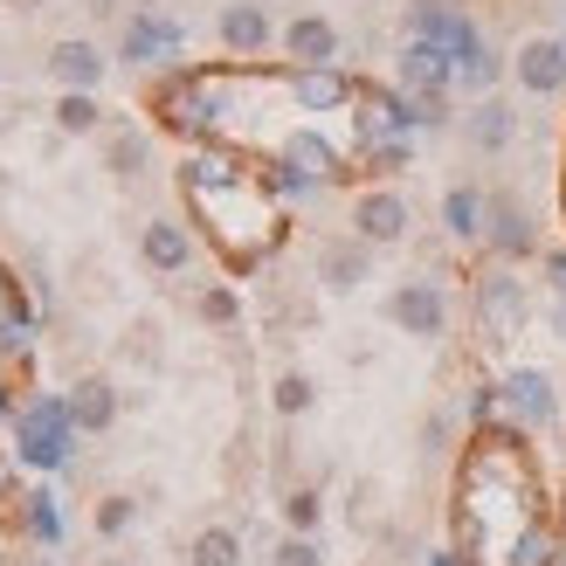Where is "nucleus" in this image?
Masks as SVG:
<instances>
[{"instance_id":"1","label":"nucleus","mask_w":566,"mask_h":566,"mask_svg":"<svg viewBox=\"0 0 566 566\" xmlns=\"http://www.w3.org/2000/svg\"><path fill=\"white\" fill-rule=\"evenodd\" d=\"M457 539L470 566H546L539 539V470L518 436H476L457 476Z\"/></svg>"},{"instance_id":"2","label":"nucleus","mask_w":566,"mask_h":566,"mask_svg":"<svg viewBox=\"0 0 566 566\" xmlns=\"http://www.w3.org/2000/svg\"><path fill=\"white\" fill-rule=\"evenodd\" d=\"M180 187H187V201L208 214V229L214 242L229 249L235 263H256L263 249L276 242L283 229V214L276 201L256 187V174H242V166H214V159H187L180 166Z\"/></svg>"},{"instance_id":"3","label":"nucleus","mask_w":566,"mask_h":566,"mask_svg":"<svg viewBox=\"0 0 566 566\" xmlns=\"http://www.w3.org/2000/svg\"><path fill=\"white\" fill-rule=\"evenodd\" d=\"M387 318L401 325L408 338H442V332H449V297H442V283H429V276L401 283V291L387 297Z\"/></svg>"},{"instance_id":"4","label":"nucleus","mask_w":566,"mask_h":566,"mask_svg":"<svg viewBox=\"0 0 566 566\" xmlns=\"http://www.w3.org/2000/svg\"><path fill=\"white\" fill-rule=\"evenodd\" d=\"M408 221H415V208H408V193H394V187H366L359 201H353V235H359V242H374V249L401 242V235H408Z\"/></svg>"},{"instance_id":"5","label":"nucleus","mask_w":566,"mask_h":566,"mask_svg":"<svg viewBox=\"0 0 566 566\" xmlns=\"http://www.w3.org/2000/svg\"><path fill=\"white\" fill-rule=\"evenodd\" d=\"M366 270H374V242H359V235H338V242H325V249H318V283H325L332 297L359 291Z\"/></svg>"},{"instance_id":"6","label":"nucleus","mask_w":566,"mask_h":566,"mask_svg":"<svg viewBox=\"0 0 566 566\" xmlns=\"http://www.w3.org/2000/svg\"><path fill=\"white\" fill-rule=\"evenodd\" d=\"M512 76H518V91H532V97H559L566 91V49L559 42H525L518 55H512Z\"/></svg>"},{"instance_id":"7","label":"nucleus","mask_w":566,"mask_h":566,"mask_svg":"<svg viewBox=\"0 0 566 566\" xmlns=\"http://www.w3.org/2000/svg\"><path fill=\"white\" fill-rule=\"evenodd\" d=\"M49 76L63 83V91H97V83H104V49L83 42V35L55 42V49H49Z\"/></svg>"},{"instance_id":"8","label":"nucleus","mask_w":566,"mask_h":566,"mask_svg":"<svg viewBox=\"0 0 566 566\" xmlns=\"http://www.w3.org/2000/svg\"><path fill=\"white\" fill-rule=\"evenodd\" d=\"M138 256H146V270H159V276H180L193 263V235L180 221H146V229H138Z\"/></svg>"},{"instance_id":"9","label":"nucleus","mask_w":566,"mask_h":566,"mask_svg":"<svg viewBox=\"0 0 566 566\" xmlns=\"http://www.w3.org/2000/svg\"><path fill=\"white\" fill-rule=\"evenodd\" d=\"M111 421H118V387H111L104 374L76 380V387H70V429H83V436H104Z\"/></svg>"},{"instance_id":"10","label":"nucleus","mask_w":566,"mask_h":566,"mask_svg":"<svg viewBox=\"0 0 566 566\" xmlns=\"http://www.w3.org/2000/svg\"><path fill=\"white\" fill-rule=\"evenodd\" d=\"M283 49H291V63H304V70H325L332 55H338V28H332L325 14H297L291 28H283Z\"/></svg>"},{"instance_id":"11","label":"nucleus","mask_w":566,"mask_h":566,"mask_svg":"<svg viewBox=\"0 0 566 566\" xmlns=\"http://www.w3.org/2000/svg\"><path fill=\"white\" fill-rule=\"evenodd\" d=\"M221 42H229L235 55H256L270 42V14L256 8V0H235V8H221Z\"/></svg>"},{"instance_id":"12","label":"nucleus","mask_w":566,"mask_h":566,"mask_svg":"<svg viewBox=\"0 0 566 566\" xmlns=\"http://www.w3.org/2000/svg\"><path fill=\"white\" fill-rule=\"evenodd\" d=\"M491 242H497V256H512V263H525L532 249H539V229L525 221V208H512V201H497V214H491Z\"/></svg>"},{"instance_id":"13","label":"nucleus","mask_w":566,"mask_h":566,"mask_svg":"<svg viewBox=\"0 0 566 566\" xmlns=\"http://www.w3.org/2000/svg\"><path fill=\"white\" fill-rule=\"evenodd\" d=\"M504 401H512L525 421H553V380L546 374H532V366H525V374H512V380H504Z\"/></svg>"},{"instance_id":"14","label":"nucleus","mask_w":566,"mask_h":566,"mask_svg":"<svg viewBox=\"0 0 566 566\" xmlns=\"http://www.w3.org/2000/svg\"><path fill=\"white\" fill-rule=\"evenodd\" d=\"M187 566H242V532L235 525H201L187 546Z\"/></svg>"},{"instance_id":"15","label":"nucleus","mask_w":566,"mask_h":566,"mask_svg":"<svg viewBox=\"0 0 566 566\" xmlns=\"http://www.w3.org/2000/svg\"><path fill=\"white\" fill-rule=\"evenodd\" d=\"M476 304H484L491 332H512V325H518V311H525V291H518L512 276H484V283H476Z\"/></svg>"},{"instance_id":"16","label":"nucleus","mask_w":566,"mask_h":566,"mask_svg":"<svg viewBox=\"0 0 566 566\" xmlns=\"http://www.w3.org/2000/svg\"><path fill=\"white\" fill-rule=\"evenodd\" d=\"M442 221H449V235H457V242H476V235H484V193H476V187H449Z\"/></svg>"},{"instance_id":"17","label":"nucleus","mask_w":566,"mask_h":566,"mask_svg":"<svg viewBox=\"0 0 566 566\" xmlns=\"http://www.w3.org/2000/svg\"><path fill=\"white\" fill-rule=\"evenodd\" d=\"M470 138H476V146H484V153H504V146H512V104L484 97V104L470 111Z\"/></svg>"},{"instance_id":"18","label":"nucleus","mask_w":566,"mask_h":566,"mask_svg":"<svg viewBox=\"0 0 566 566\" xmlns=\"http://www.w3.org/2000/svg\"><path fill=\"white\" fill-rule=\"evenodd\" d=\"M97 118H104V111H97V97H91V91H63V104H55V125H63L70 138L97 132Z\"/></svg>"},{"instance_id":"19","label":"nucleus","mask_w":566,"mask_h":566,"mask_svg":"<svg viewBox=\"0 0 566 566\" xmlns=\"http://www.w3.org/2000/svg\"><path fill=\"white\" fill-rule=\"evenodd\" d=\"M415 91H442V49L436 42H421V49H408V70H401Z\"/></svg>"},{"instance_id":"20","label":"nucleus","mask_w":566,"mask_h":566,"mask_svg":"<svg viewBox=\"0 0 566 566\" xmlns=\"http://www.w3.org/2000/svg\"><path fill=\"white\" fill-rule=\"evenodd\" d=\"M318 518H325V497L311 491V484H297L291 497H283V525H291V532H311Z\"/></svg>"},{"instance_id":"21","label":"nucleus","mask_w":566,"mask_h":566,"mask_svg":"<svg viewBox=\"0 0 566 566\" xmlns=\"http://www.w3.org/2000/svg\"><path fill=\"white\" fill-rule=\"evenodd\" d=\"M132 518H138V504H132L125 491H111V497H97V518H91V525L104 532V539H118V532H125Z\"/></svg>"},{"instance_id":"22","label":"nucleus","mask_w":566,"mask_h":566,"mask_svg":"<svg viewBox=\"0 0 566 566\" xmlns=\"http://www.w3.org/2000/svg\"><path fill=\"white\" fill-rule=\"evenodd\" d=\"M311 401H318V387H311V374H283V380H276V415H304Z\"/></svg>"},{"instance_id":"23","label":"nucleus","mask_w":566,"mask_h":566,"mask_svg":"<svg viewBox=\"0 0 566 566\" xmlns=\"http://www.w3.org/2000/svg\"><path fill=\"white\" fill-rule=\"evenodd\" d=\"M138 166H146V138H111V174L118 180H138Z\"/></svg>"},{"instance_id":"24","label":"nucleus","mask_w":566,"mask_h":566,"mask_svg":"<svg viewBox=\"0 0 566 566\" xmlns=\"http://www.w3.org/2000/svg\"><path fill=\"white\" fill-rule=\"evenodd\" d=\"M159 42H166V28H159V21H146V14H138V21L125 28V63H138V55H153Z\"/></svg>"},{"instance_id":"25","label":"nucleus","mask_w":566,"mask_h":566,"mask_svg":"<svg viewBox=\"0 0 566 566\" xmlns=\"http://www.w3.org/2000/svg\"><path fill=\"white\" fill-rule=\"evenodd\" d=\"M276 566H325V553L311 546V532H291V539L276 546Z\"/></svg>"},{"instance_id":"26","label":"nucleus","mask_w":566,"mask_h":566,"mask_svg":"<svg viewBox=\"0 0 566 566\" xmlns=\"http://www.w3.org/2000/svg\"><path fill=\"white\" fill-rule=\"evenodd\" d=\"M201 318L208 325H229L235 318V291H201Z\"/></svg>"},{"instance_id":"27","label":"nucleus","mask_w":566,"mask_h":566,"mask_svg":"<svg viewBox=\"0 0 566 566\" xmlns=\"http://www.w3.org/2000/svg\"><path fill=\"white\" fill-rule=\"evenodd\" d=\"M132 8H138V14H153V8H159V0H132Z\"/></svg>"},{"instance_id":"28","label":"nucleus","mask_w":566,"mask_h":566,"mask_svg":"<svg viewBox=\"0 0 566 566\" xmlns=\"http://www.w3.org/2000/svg\"><path fill=\"white\" fill-rule=\"evenodd\" d=\"M97 566H132V559H97Z\"/></svg>"},{"instance_id":"29","label":"nucleus","mask_w":566,"mask_h":566,"mask_svg":"<svg viewBox=\"0 0 566 566\" xmlns=\"http://www.w3.org/2000/svg\"><path fill=\"white\" fill-rule=\"evenodd\" d=\"M21 566H49V559H21Z\"/></svg>"},{"instance_id":"30","label":"nucleus","mask_w":566,"mask_h":566,"mask_svg":"<svg viewBox=\"0 0 566 566\" xmlns=\"http://www.w3.org/2000/svg\"><path fill=\"white\" fill-rule=\"evenodd\" d=\"M0 132H8V118H0Z\"/></svg>"}]
</instances>
